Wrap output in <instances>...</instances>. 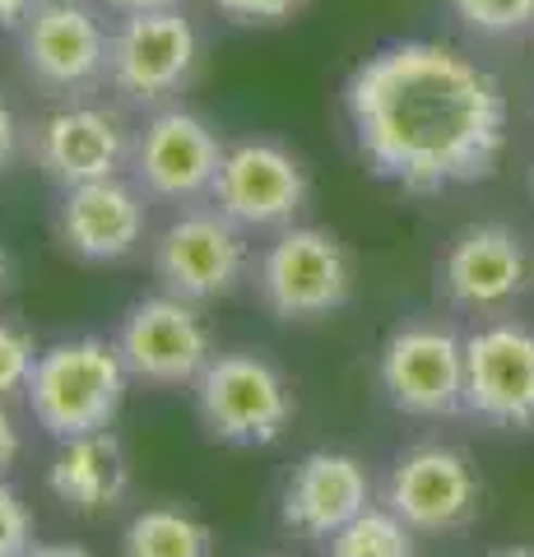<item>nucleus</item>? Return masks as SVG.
<instances>
[{
	"instance_id": "obj_29",
	"label": "nucleus",
	"mask_w": 534,
	"mask_h": 557,
	"mask_svg": "<svg viewBox=\"0 0 534 557\" xmlns=\"http://www.w3.org/2000/svg\"><path fill=\"white\" fill-rule=\"evenodd\" d=\"M28 557H89L75 544H42V548H28Z\"/></svg>"
},
{
	"instance_id": "obj_15",
	"label": "nucleus",
	"mask_w": 534,
	"mask_h": 557,
	"mask_svg": "<svg viewBox=\"0 0 534 557\" xmlns=\"http://www.w3.org/2000/svg\"><path fill=\"white\" fill-rule=\"evenodd\" d=\"M135 139L112 112L102 108H61L38 121L33 131V159L61 190L102 182V177H122V168L131 163Z\"/></svg>"
},
{
	"instance_id": "obj_17",
	"label": "nucleus",
	"mask_w": 534,
	"mask_h": 557,
	"mask_svg": "<svg viewBox=\"0 0 534 557\" xmlns=\"http://www.w3.org/2000/svg\"><path fill=\"white\" fill-rule=\"evenodd\" d=\"M372 502L368 469L358 465L349 450H312L293 465V474L284 479L280 516L288 530L331 539L349 525L353 516H363Z\"/></svg>"
},
{
	"instance_id": "obj_26",
	"label": "nucleus",
	"mask_w": 534,
	"mask_h": 557,
	"mask_svg": "<svg viewBox=\"0 0 534 557\" xmlns=\"http://www.w3.org/2000/svg\"><path fill=\"white\" fill-rule=\"evenodd\" d=\"M14 456H20V432H14V418L0 405V474L14 465Z\"/></svg>"
},
{
	"instance_id": "obj_28",
	"label": "nucleus",
	"mask_w": 534,
	"mask_h": 557,
	"mask_svg": "<svg viewBox=\"0 0 534 557\" xmlns=\"http://www.w3.org/2000/svg\"><path fill=\"white\" fill-rule=\"evenodd\" d=\"M102 5H112L116 14H140V10H172L182 0H102Z\"/></svg>"
},
{
	"instance_id": "obj_8",
	"label": "nucleus",
	"mask_w": 534,
	"mask_h": 557,
	"mask_svg": "<svg viewBox=\"0 0 534 557\" xmlns=\"http://www.w3.org/2000/svg\"><path fill=\"white\" fill-rule=\"evenodd\" d=\"M247 270L243 223H233L223 209H191L172 219L163 237L153 242V274L172 298L210 302L237 288Z\"/></svg>"
},
{
	"instance_id": "obj_24",
	"label": "nucleus",
	"mask_w": 534,
	"mask_h": 557,
	"mask_svg": "<svg viewBox=\"0 0 534 557\" xmlns=\"http://www.w3.org/2000/svg\"><path fill=\"white\" fill-rule=\"evenodd\" d=\"M302 5H307V0H214V10L223 14V20H228V24H247V28H256V24H284Z\"/></svg>"
},
{
	"instance_id": "obj_9",
	"label": "nucleus",
	"mask_w": 534,
	"mask_h": 557,
	"mask_svg": "<svg viewBox=\"0 0 534 557\" xmlns=\"http://www.w3.org/2000/svg\"><path fill=\"white\" fill-rule=\"evenodd\" d=\"M534 284V260L525 237L507 223H470L451 237L437 260L442 298L460 311H497L525 298Z\"/></svg>"
},
{
	"instance_id": "obj_25",
	"label": "nucleus",
	"mask_w": 534,
	"mask_h": 557,
	"mask_svg": "<svg viewBox=\"0 0 534 557\" xmlns=\"http://www.w3.org/2000/svg\"><path fill=\"white\" fill-rule=\"evenodd\" d=\"M20 139H24L20 116H14V108H10L5 98H0V172H5L14 159H20Z\"/></svg>"
},
{
	"instance_id": "obj_10",
	"label": "nucleus",
	"mask_w": 534,
	"mask_h": 557,
	"mask_svg": "<svg viewBox=\"0 0 534 557\" xmlns=\"http://www.w3.org/2000/svg\"><path fill=\"white\" fill-rule=\"evenodd\" d=\"M214 205L243 228H284L307 209V168L274 139H243L223 153L214 177Z\"/></svg>"
},
{
	"instance_id": "obj_21",
	"label": "nucleus",
	"mask_w": 534,
	"mask_h": 557,
	"mask_svg": "<svg viewBox=\"0 0 534 557\" xmlns=\"http://www.w3.org/2000/svg\"><path fill=\"white\" fill-rule=\"evenodd\" d=\"M451 10L479 38H525V33H534V0H451Z\"/></svg>"
},
{
	"instance_id": "obj_5",
	"label": "nucleus",
	"mask_w": 534,
	"mask_h": 557,
	"mask_svg": "<svg viewBox=\"0 0 534 557\" xmlns=\"http://www.w3.org/2000/svg\"><path fill=\"white\" fill-rule=\"evenodd\" d=\"M200 61V33L182 5L122 14L108 42V79L131 102H163L182 94Z\"/></svg>"
},
{
	"instance_id": "obj_32",
	"label": "nucleus",
	"mask_w": 534,
	"mask_h": 557,
	"mask_svg": "<svg viewBox=\"0 0 534 557\" xmlns=\"http://www.w3.org/2000/svg\"><path fill=\"white\" fill-rule=\"evenodd\" d=\"M530 186H534V168H530Z\"/></svg>"
},
{
	"instance_id": "obj_22",
	"label": "nucleus",
	"mask_w": 534,
	"mask_h": 557,
	"mask_svg": "<svg viewBox=\"0 0 534 557\" xmlns=\"http://www.w3.org/2000/svg\"><path fill=\"white\" fill-rule=\"evenodd\" d=\"M33 362H38V344H33L28 330L0 321V399L14 391H28Z\"/></svg>"
},
{
	"instance_id": "obj_1",
	"label": "nucleus",
	"mask_w": 534,
	"mask_h": 557,
	"mask_svg": "<svg viewBox=\"0 0 534 557\" xmlns=\"http://www.w3.org/2000/svg\"><path fill=\"white\" fill-rule=\"evenodd\" d=\"M344 116L363 163L409 196L484 182L507 145V94L446 42L376 47L344 84Z\"/></svg>"
},
{
	"instance_id": "obj_2",
	"label": "nucleus",
	"mask_w": 534,
	"mask_h": 557,
	"mask_svg": "<svg viewBox=\"0 0 534 557\" xmlns=\"http://www.w3.org/2000/svg\"><path fill=\"white\" fill-rule=\"evenodd\" d=\"M126 376L131 372L116 344H102L94 335L61 339L33 362L28 409L51 437H89V432L112 428V418L122 413Z\"/></svg>"
},
{
	"instance_id": "obj_7",
	"label": "nucleus",
	"mask_w": 534,
	"mask_h": 557,
	"mask_svg": "<svg viewBox=\"0 0 534 557\" xmlns=\"http://www.w3.org/2000/svg\"><path fill=\"white\" fill-rule=\"evenodd\" d=\"M376 376L400 413H456L464 405V339L442 321H409L386 339Z\"/></svg>"
},
{
	"instance_id": "obj_31",
	"label": "nucleus",
	"mask_w": 534,
	"mask_h": 557,
	"mask_svg": "<svg viewBox=\"0 0 534 557\" xmlns=\"http://www.w3.org/2000/svg\"><path fill=\"white\" fill-rule=\"evenodd\" d=\"M5 278H10V265H5V256H0V293H5Z\"/></svg>"
},
{
	"instance_id": "obj_12",
	"label": "nucleus",
	"mask_w": 534,
	"mask_h": 557,
	"mask_svg": "<svg viewBox=\"0 0 534 557\" xmlns=\"http://www.w3.org/2000/svg\"><path fill=\"white\" fill-rule=\"evenodd\" d=\"M223 153L228 149L219 145L210 121L186 108H167V112H153L145 121V131L135 135L131 168L145 196L182 205V200L210 196L223 168Z\"/></svg>"
},
{
	"instance_id": "obj_13",
	"label": "nucleus",
	"mask_w": 534,
	"mask_h": 557,
	"mask_svg": "<svg viewBox=\"0 0 534 557\" xmlns=\"http://www.w3.org/2000/svg\"><path fill=\"white\" fill-rule=\"evenodd\" d=\"M479 474L451 446H413L390 465L386 502L419 534H446L470 525L479 511Z\"/></svg>"
},
{
	"instance_id": "obj_14",
	"label": "nucleus",
	"mask_w": 534,
	"mask_h": 557,
	"mask_svg": "<svg viewBox=\"0 0 534 557\" xmlns=\"http://www.w3.org/2000/svg\"><path fill=\"white\" fill-rule=\"evenodd\" d=\"M464 409L497 428H534V330L502 321L464 339Z\"/></svg>"
},
{
	"instance_id": "obj_3",
	"label": "nucleus",
	"mask_w": 534,
	"mask_h": 557,
	"mask_svg": "<svg viewBox=\"0 0 534 557\" xmlns=\"http://www.w3.org/2000/svg\"><path fill=\"white\" fill-rule=\"evenodd\" d=\"M293 391L261 354H219L196 376V413L214 442L270 446L293 423Z\"/></svg>"
},
{
	"instance_id": "obj_20",
	"label": "nucleus",
	"mask_w": 534,
	"mask_h": 557,
	"mask_svg": "<svg viewBox=\"0 0 534 557\" xmlns=\"http://www.w3.org/2000/svg\"><path fill=\"white\" fill-rule=\"evenodd\" d=\"M331 557H413V530L395 511L368 507L331 534Z\"/></svg>"
},
{
	"instance_id": "obj_18",
	"label": "nucleus",
	"mask_w": 534,
	"mask_h": 557,
	"mask_svg": "<svg viewBox=\"0 0 534 557\" xmlns=\"http://www.w3.org/2000/svg\"><path fill=\"white\" fill-rule=\"evenodd\" d=\"M47 483L71 511L102 516V511H112L116 502L126 497V483H131L126 450L108 428L89 432V437H71L61 446V456L51 460Z\"/></svg>"
},
{
	"instance_id": "obj_27",
	"label": "nucleus",
	"mask_w": 534,
	"mask_h": 557,
	"mask_svg": "<svg viewBox=\"0 0 534 557\" xmlns=\"http://www.w3.org/2000/svg\"><path fill=\"white\" fill-rule=\"evenodd\" d=\"M38 0H0V28H20Z\"/></svg>"
},
{
	"instance_id": "obj_4",
	"label": "nucleus",
	"mask_w": 534,
	"mask_h": 557,
	"mask_svg": "<svg viewBox=\"0 0 534 557\" xmlns=\"http://www.w3.org/2000/svg\"><path fill=\"white\" fill-rule=\"evenodd\" d=\"M256 288L280 321H316L353 298V260L335 233L284 228L261 256Z\"/></svg>"
},
{
	"instance_id": "obj_19",
	"label": "nucleus",
	"mask_w": 534,
	"mask_h": 557,
	"mask_svg": "<svg viewBox=\"0 0 534 557\" xmlns=\"http://www.w3.org/2000/svg\"><path fill=\"white\" fill-rule=\"evenodd\" d=\"M210 525L186 511H140L122 534V557H210Z\"/></svg>"
},
{
	"instance_id": "obj_6",
	"label": "nucleus",
	"mask_w": 534,
	"mask_h": 557,
	"mask_svg": "<svg viewBox=\"0 0 534 557\" xmlns=\"http://www.w3.org/2000/svg\"><path fill=\"white\" fill-rule=\"evenodd\" d=\"M108 42L112 33L89 0H38L20 24L24 70L47 94H84L108 79Z\"/></svg>"
},
{
	"instance_id": "obj_23",
	"label": "nucleus",
	"mask_w": 534,
	"mask_h": 557,
	"mask_svg": "<svg viewBox=\"0 0 534 557\" xmlns=\"http://www.w3.org/2000/svg\"><path fill=\"white\" fill-rule=\"evenodd\" d=\"M33 548V516L10 483H0V557H28Z\"/></svg>"
},
{
	"instance_id": "obj_16",
	"label": "nucleus",
	"mask_w": 534,
	"mask_h": 557,
	"mask_svg": "<svg viewBox=\"0 0 534 557\" xmlns=\"http://www.w3.org/2000/svg\"><path fill=\"white\" fill-rule=\"evenodd\" d=\"M145 228H149V214H145L140 190L126 186L122 177L65 186V196L57 205V233L65 242V251H75L79 260H94V265L126 260L145 242Z\"/></svg>"
},
{
	"instance_id": "obj_30",
	"label": "nucleus",
	"mask_w": 534,
	"mask_h": 557,
	"mask_svg": "<svg viewBox=\"0 0 534 557\" xmlns=\"http://www.w3.org/2000/svg\"><path fill=\"white\" fill-rule=\"evenodd\" d=\"M493 557H534V548H502V553H493Z\"/></svg>"
},
{
	"instance_id": "obj_11",
	"label": "nucleus",
	"mask_w": 534,
	"mask_h": 557,
	"mask_svg": "<svg viewBox=\"0 0 534 557\" xmlns=\"http://www.w3.org/2000/svg\"><path fill=\"white\" fill-rule=\"evenodd\" d=\"M116 348H122V362L135 381L196 386V376L210 362V330L186 298L159 293V298H140L126 311Z\"/></svg>"
}]
</instances>
